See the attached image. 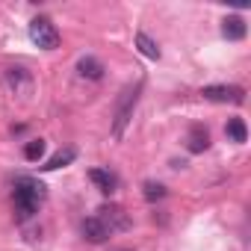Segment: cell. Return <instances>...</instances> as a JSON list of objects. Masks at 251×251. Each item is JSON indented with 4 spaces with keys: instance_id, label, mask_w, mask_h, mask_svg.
I'll return each mask as SVG.
<instances>
[{
    "instance_id": "cell-1",
    "label": "cell",
    "mask_w": 251,
    "mask_h": 251,
    "mask_svg": "<svg viewBox=\"0 0 251 251\" xmlns=\"http://www.w3.org/2000/svg\"><path fill=\"white\" fill-rule=\"evenodd\" d=\"M48 198V189L42 180L36 177H18L15 180V189H12V201H15V216L18 222H27L39 213V207L45 204Z\"/></svg>"
},
{
    "instance_id": "cell-2",
    "label": "cell",
    "mask_w": 251,
    "mask_h": 251,
    "mask_svg": "<svg viewBox=\"0 0 251 251\" xmlns=\"http://www.w3.org/2000/svg\"><path fill=\"white\" fill-rule=\"evenodd\" d=\"M139 92H142V80L136 86H127L118 98V109H115V121H112V136L115 139H124V130L133 118V109H136V100H139Z\"/></svg>"
},
{
    "instance_id": "cell-3",
    "label": "cell",
    "mask_w": 251,
    "mask_h": 251,
    "mask_svg": "<svg viewBox=\"0 0 251 251\" xmlns=\"http://www.w3.org/2000/svg\"><path fill=\"white\" fill-rule=\"evenodd\" d=\"M30 42L42 50H56L59 48V30L53 27L50 18H33L30 21Z\"/></svg>"
},
{
    "instance_id": "cell-4",
    "label": "cell",
    "mask_w": 251,
    "mask_h": 251,
    "mask_svg": "<svg viewBox=\"0 0 251 251\" xmlns=\"http://www.w3.org/2000/svg\"><path fill=\"white\" fill-rule=\"evenodd\" d=\"M201 98H204V100H213V103H242V100H245V89H242V86H233V83L204 86V89H201Z\"/></svg>"
},
{
    "instance_id": "cell-5",
    "label": "cell",
    "mask_w": 251,
    "mask_h": 251,
    "mask_svg": "<svg viewBox=\"0 0 251 251\" xmlns=\"http://www.w3.org/2000/svg\"><path fill=\"white\" fill-rule=\"evenodd\" d=\"M98 219L103 222V227L109 233H124V230H130V216L124 213L118 204H103L98 210Z\"/></svg>"
},
{
    "instance_id": "cell-6",
    "label": "cell",
    "mask_w": 251,
    "mask_h": 251,
    "mask_svg": "<svg viewBox=\"0 0 251 251\" xmlns=\"http://www.w3.org/2000/svg\"><path fill=\"white\" fill-rule=\"evenodd\" d=\"M3 86H6V92L15 98H24V95H30L33 92V77H30V71L27 68H6V74H3Z\"/></svg>"
},
{
    "instance_id": "cell-7",
    "label": "cell",
    "mask_w": 251,
    "mask_h": 251,
    "mask_svg": "<svg viewBox=\"0 0 251 251\" xmlns=\"http://www.w3.org/2000/svg\"><path fill=\"white\" fill-rule=\"evenodd\" d=\"M80 233H83V239H89L92 245H100V242H106L112 233L103 227V222L98 219V216H89V219H83V225H80Z\"/></svg>"
},
{
    "instance_id": "cell-8",
    "label": "cell",
    "mask_w": 251,
    "mask_h": 251,
    "mask_svg": "<svg viewBox=\"0 0 251 251\" xmlns=\"http://www.w3.org/2000/svg\"><path fill=\"white\" fill-rule=\"evenodd\" d=\"M210 148V133L204 124H192L189 133H186V151L189 154H204Z\"/></svg>"
},
{
    "instance_id": "cell-9",
    "label": "cell",
    "mask_w": 251,
    "mask_h": 251,
    "mask_svg": "<svg viewBox=\"0 0 251 251\" xmlns=\"http://www.w3.org/2000/svg\"><path fill=\"white\" fill-rule=\"evenodd\" d=\"M89 180H92L103 195H112V192L118 189V177H115L109 169H92V172H89Z\"/></svg>"
},
{
    "instance_id": "cell-10",
    "label": "cell",
    "mask_w": 251,
    "mask_h": 251,
    "mask_svg": "<svg viewBox=\"0 0 251 251\" xmlns=\"http://www.w3.org/2000/svg\"><path fill=\"white\" fill-rule=\"evenodd\" d=\"M245 33H248V27H245V21L239 15H227L222 21V36L227 42H239V39H245Z\"/></svg>"
},
{
    "instance_id": "cell-11",
    "label": "cell",
    "mask_w": 251,
    "mask_h": 251,
    "mask_svg": "<svg viewBox=\"0 0 251 251\" xmlns=\"http://www.w3.org/2000/svg\"><path fill=\"white\" fill-rule=\"evenodd\" d=\"M77 71H80L83 80H100V77H103V65H100V59H95V56H83V59L77 62Z\"/></svg>"
},
{
    "instance_id": "cell-12",
    "label": "cell",
    "mask_w": 251,
    "mask_h": 251,
    "mask_svg": "<svg viewBox=\"0 0 251 251\" xmlns=\"http://www.w3.org/2000/svg\"><path fill=\"white\" fill-rule=\"evenodd\" d=\"M225 133H227V139L236 142V145H242V142L248 139V127H245V121H242V118H227Z\"/></svg>"
},
{
    "instance_id": "cell-13",
    "label": "cell",
    "mask_w": 251,
    "mask_h": 251,
    "mask_svg": "<svg viewBox=\"0 0 251 251\" xmlns=\"http://www.w3.org/2000/svg\"><path fill=\"white\" fill-rule=\"evenodd\" d=\"M136 48H139V53L142 56H148V59H160V45L148 36V33H136Z\"/></svg>"
},
{
    "instance_id": "cell-14",
    "label": "cell",
    "mask_w": 251,
    "mask_h": 251,
    "mask_svg": "<svg viewBox=\"0 0 251 251\" xmlns=\"http://www.w3.org/2000/svg\"><path fill=\"white\" fill-rule=\"evenodd\" d=\"M74 157H77V151L74 148H65V151H59V154H53L42 169L45 172H56V169H62V166H68V163H74Z\"/></svg>"
},
{
    "instance_id": "cell-15",
    "label": "cell",
    "mask_w": 251,
    "mask_h": 251,
    "mask_svg": "<svg viewBox=\"0 0 251 251\" xmlns=\"http://www.w3.org/2000/svg\"><path fill=\"white\" fill-rule=\"evenodd\" d=\"M42 157H45V139H30V142L24 145V160L39 163Z\"/></svg>"
},
{
    "instance_id": "cell-16",
    "label": "cell",
    "mask_w": 251,
    "mask_h": 251,
    "mask_svg": "<svg viewBox=\"0 0 251 251\" xmlns=\"http://www.w3.org/2000/svg\"><path fill=\"white\" fill-rule=\"evenodd\" d=\"M142 195L148 201H160V198H166V186L163 183H154V180H145L142 183Z\"/></svg>"
},
{
    "instance_id": "cell-17",
    "label": "cell",
    "mask_w": 251,
    "mask_h": 251,
    "mask_svg": "<svg viewBox=\"0 0 251 251\" xmlns=\"http://www.w3.org/2000/svg\"><path fill=\"white\" fill-rule=\"evenodd\" d=\"M112 251H130V248H112Z\"/></svg>"
}]
</instances>
